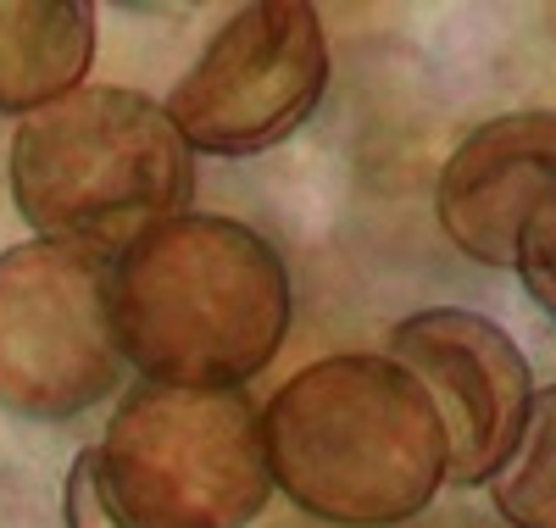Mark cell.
Listing matches in <instances>:
<instances>
[{
	"instance_id": "cell-4",
	"label": "cell",
	"mask_w": 556,
	"mask_h": 528,
	"mask_svg": "<svg viewBox=\"0 0 556 528\" xmlns=\"http://www.w3.org/2000/svg\"><path fill=\"white\" fill-rule=\"evenodd\" d=\"M195 196V151L151 95L84 84L23 117L12 139V201L39 239L123 251Z\"/></svg>"
},
{
	"instance_id": "cell-1",
	"label": "cell",
	"mask_w": 556,
	"mask_h": 528,
	"mask_svg": "<svg viewBox=\"0 0 556 528\" xmlns=\"http://www.w3.org/2000/svg\"><path fill=\"white\" fill-rule=\"evenodd\" d=\"M112 312L123 362L151 384L240 390L290 334V273L256 228L178 212L112 256Z\"/></svg>"
},
{
	"instance_id": "cell-5",
	"label": "cell",
	"mask_w": 556,
	"mask_h": 528,
	"mask_svg": "<svg viewBox=\"0 0 556 528\" xmlns=\"http://www.w3.org/2000/svg\"><path fill=\"white\" fill-rule=\"evenodd\" d=\"M112 256L89 239H28L0 251V406L62 423L123 384Z\"/></svg>"
},
{
	"instance_id": "cell-11",
	"label": "cell",
	"mask_w": 556,
	"mask_h": 528,
	"mask_svg": "<svg viewBox=\"0 0 556 528\" xmlns=\"http://www.w3.org/2000/svg\"><path fill=\"white\" fill-rule=\"evenodd\" d=\"M523 284H529V296L556 317V267H540V273H523Z\"/></svg>"
},
{
	"instance_id": "cell-8",
	"label": "cell",
	"mask_w": 556,
	"mask_h": 528,
	"mask_svg": "<svg viewBox=\"0 0 556 528\" xmlns=\"http://www.w3.org/2000/svg\"><path fill=\"white\" fill-rule=\"evenodd\" d=\"M434 212L479 267H556V112H506L473 128L440 173Z\"/></svg>"
},
{
	"instance_id": "cell-9",
	"label": "cell",
	"mask_w": 556,
	"mask_h": 528,
	"mask_svg": "<svg viewBox=\"0 0 556 528\" xmlns=\"http://www.w3.org/2000/svg\"><path fill=\"white\" fill-rule=\"evenodd\" d=\"M96 62V7L84 0H0V112L28 117L84 89Z\"/></svg>"
},
{
	"instance_id": "cell-10",
	"label": "cell",
	"mask_w": 556,
	"mask_h": 528,
	"mask_svg": "<svg viewBox=\"0 0 556 528\" xmlns=\"http://www.w3.org/2000/svg\"><path fill=\"white\" fill-rule=\"evenodd\" d=\"M495 506L513 528H556V384L523 412L518 445L495 473Z\"/></svg>"
},
{
	"instance_id": "cell-7",
	"label": "cell",
	"mask_w": 556,
	"mask_h": 528,
	"mask_svg": "<svg viewBox=\"0 0 556 528\" xmlns=\"http://www.w3.org/2000/svg\"><path fill=\"white\" fill-rule=\"evenodd\" d=\"M390 362L417 378L440 417L451 485H484L501 473L534 401L529 362L513 334L468 306H429L390 334Z\"/></svg>"
},
{
	"instance_id": "cell-2",
	"label": "cell",
	"mask_w": 556,
	"mask_h": 528,
	"mask_svg": "<svg viewBox=\"0 0 556 528\" xmlns=\"http://www.w3.org/2000/svg\"><path fill=\"white\" fill-rule=\"evenodd\" d=\"M262 451L273 490L334 528H395L445 485L440 417L390 356H323L278 384Z\"/></svg>"
},
{
	"instance_id": "cell-3",
	"label": "cell",
	"mask_w": 556,
	"mask_h": 528,
	"mask_svg": "<svg viewBox=\"0 0 556 528\" xmlns=\"http://www.w3.org/2000/svg\"><path fill=\"white\" fill-rule=\"evenodd\" d=\"M273 495L245 390L134 384L67 473V528H245Z\"/></svg>"
},
{
	"instance_id": "cell-6",
	"label": "cell",
	"mask_w": 556,
	"mask_h": 528,
	"mask_svg": "<svg viewBox=\"0 0 556 528\" xmlns=\"http://www.w3.org/2000/svg\"><path fill=\"white\" fill-rule=\"evenodd\" d=\"M323 89H329L323 17L301 0H256L206 39L162 112L190 151L256 156L317 112Z\"/></svg>"
}]
</instances>
